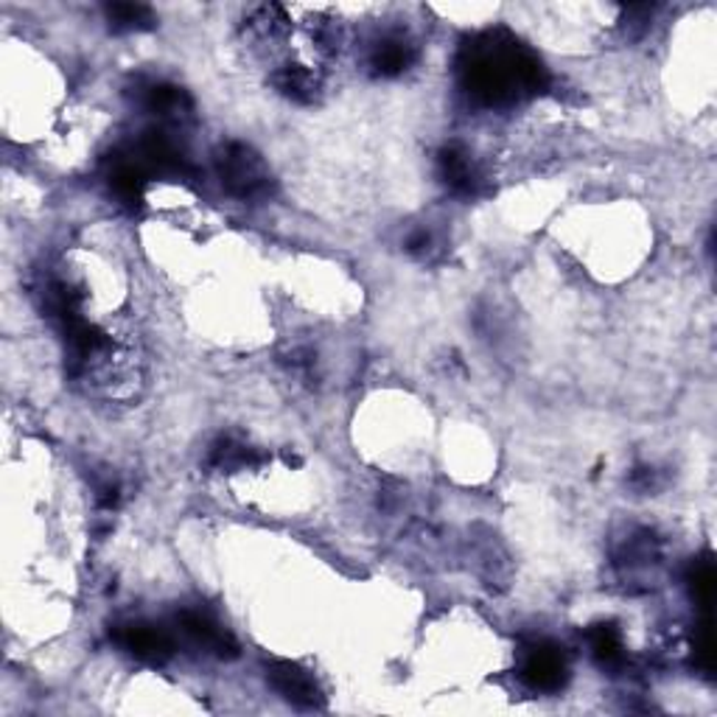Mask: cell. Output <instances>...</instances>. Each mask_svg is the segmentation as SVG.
<instances>
[{
	"label": "cell",
	"instance_id": "cell-1",
	"mask_svg": "<svg viewBox=\"0 0 717 717\" xmlns=\"http://www.w3.org/2000/svg\"><path fill=\"white\" fill-rule=\"evenodd\" d=\"M466 90L482 104L516 102L521 93H541L547 71L541 62L508 37L485 34L466 51Z\"/></svg>",
	"mask_w": 717,
	"mask_h": 717
},
{
	"label": "cell",
	"instance_id": "cell-2",
	"mask_svg": "<svg viewBox=\"0 0 717 717\" xmlns=\"http://www.w3.org/2000/svg\"><path fill=\"white\" fill-rule=\"evenodd\" d=\"M216 172L221 177V186L228 188L233 197L245 199V202H258L267 199L276 188L272 174L263 166L261 157L245 144H228L221 146L216 155Z\"/></svg>",
	"mask_w": 717,
	"mask_h": 717
},
{
	"label": "cell",
	"instance_id": "cell-3",
	"mask_svg": "<svg viewBox=\"0 0 717 717\" xmlns=\"http://www.w3.org/2000/svg\"><path fill=\"white\" fill-rule=\"evenodd\" d=\"M437 177L448 191L463 199L479 197L485 188V174L479 163L474 160L471 152L457 144L443 146L437 152Z\"/></svg>",
	"mask_w": 717,
	"mask_h": 717
},
{
	"label": "cell",
	"instance_id": "cell-4",
	"mask_svg": "<svg viewBox=\"0 0 717 717\" xmlns=\"http://www.w3.org/2000/svg\"><path fill=\"white\" fill-rule=\"evenodd\" d=\"M521 678L541 693L561 689L567 682V658L550 642H532L521 656Z\"/></svg>",
	"mask_w": 717,
	"mask_h": 717
},
{
	"label": "cell",
	"instance_id": "cell-5",
	"mask_svg": "<svg viewBox=\"0 0 717 717\" xmlns=\"http://www.w3.org/2000/svg\"><path fill=\"white\" fill-rule=\"evenodd\" d=\"M115 642L124 647L126 653H132L141 662L160 664L166 662L174 653L172 640H168L166 631L155 625H146V622H129V625H121L115 631Z\"/></svg>",
	"mask_w": 717,
	"mask_h": 717
},
{
	"label": "cell",
	"instance_id": "cell-6",
	"mask_svg": "<svg viewBox=\"0 0 717 717\" xmlns=\"http://www.w3.org/2000/svg\"><path fill=\"white\" fill-rule=\"evenodd\" d=\"M177 622H179V631H183L194 645L216 653L219 658L239 656V645L233 642V636H230L219 622L210 620L208 614H202V611H183Z\"/></svg>",
	"mask_w": 717,
	"mask_h": 717
},
{
	"label": "cell",
	"instance_id": "cell-7",
	"mask_svg": "<svg viewBox=\"0 0 717 717\" xmlns=\"http://www.w3.org/2000/svg\"><path fill=\"white\" fill-rule=\"evenodd\" d=\"M269 684L278 689L287 700H292L294 706H305V709H314L320 706V687L314 684V678L305 673L303 667L292 662H272L267 667Z\"/></svg>",
	"mask_w": 717,
	"mask_h": 717
},
{
	"label": "cell",
	"instance_id": "cell-8",
	"mask_svg": "<svg viewBox=\"0 0 717 717\" xmlns=\"http://www.w3.org/2000/svg\"><path fill=\"white\" fill-rule=\"evenodd\" d=\"M138 96L146 113L166 121V124H179V121H186L191 115V98H188L186 90L174 87L168 82L146 84V87H141Z\"/></svg>",
	"mask_w": 717,
	"mask_h": 717
},
{
	"label": "cell",
	"instance_id": "cell-9",
	"mask_svg": "<svg viewBox=\"0 0 717 717\" xmlns=\"http://www.w3.org/2000/svg\"><path fill=\"white\" fill-rule=\"evenodd\" d=\"M415 60H418L415 45L407 37L398 34L382 37L371 51V67L376 76H401V73L413 67Z\"/></svg>",
	"mask_w": 717,
	"mask_h": 717
},
{
	"label": "cell",
	"instance_id": "cell-10",
	"mask_svg": "<svg viewBox=\"0 0 717 717\" xmlns=\"http://www.w3.org/2000/svg\"><path fill=\"white\" fill-rule=\"evenodd\" d=\"M263 457L258 455L256 448L247 446L245 440H239V437H219V440L214 443V448H210V466L216 468V471H247V468H256L261 466Z\"/></svg>",
	"mask_w": 717,
	"mask_h": 717
},
{
	"label": "cell",
	"instance_id": "cell-11",
	"mask_svg": "<svg viewBox=\"0 0 717 717\" xmlns=\"http://www.w3.org/2000/svg\"><path fill=\"white\" fill-rule=\"evenodd\" d=\"M272 82H276V87L281 90L283 96L300 104L314 102V96H318L320 90V82L314 73L305 71V67H292V65L281 67V71L272 76Z\"/></svg>",
	"mask_w": 717,
	"mask_h": 717
},
{
	"label": "cell",
	"instance_id": "cell-12",
	"mask_svg": "<svg viewBox=\"0 0 717 717\" xmlns=\"http://www.w3.org/2000/svg\"><path fill=\"white\" fill-rule=\"evenodd\" d=\"M658 561V544L656 538L647 530L631 532V536L622 541L620 552H616V563L625 569H642L651 567V563Z\"/></svg>",
	"mask_w": 717,
	"mask_h": 717
},
{
	"label": "cell",
	"instance_id": "cell-13",
	"mask_svg": "<svg viewBox=\"0 0 717 717\" xmlns=\"http://www.w3.org/2000/svg\"><path fill=\"white\" fill-rule=\"evenodd\" d=\"M104 12L115 31H146L155 25V14L144 3H110Z\"/></svg>",
	"mask_w": 717,
	"mask_h": 717
},
{
	"label": "cell",
	"instance_id": "cell-14",
	"mask_svg": "<svg viewBox=\"0 0 717 717\" xmlns=\"http://www.w3.org/2000/svg\"><path fill=\"white\" fill-rule=\"evenodd\" d=\"M589 647H592L594 658H598L600 664L614 667V664L625 662V645H622V636L620 631L611 625L592 627V631H589Z\"/></svg>",
	"mask_w": 717,
	"mask_h": 717
},
{
	"label": "cell",
	"instance_id": "cell-15",
	"mask_svg": "<svg viewBox=\"0 0 717 717\" xmlns=\"http://www.w3.org/2000/svg\"><path fill=\"white\" fill-rule=\"evenodd\" d=\"M437 250H440V247H437V239L432 230L418 228L407 236V252H413L415 258H424V261H429V258L437 256Z\"/></svg>",
	"mask_w": 717,
	"mask_h": 717
},
{
	"label": "cell",
	"instance_id": "cell-16",
	"mask_svg": "<svg viewBox=\"0 0 717 717\" xmlns=\"http://www.w3.org/2000/svg\"><path fill=\"white\" fill-rule=\"evenodd\" d=\"M631 488H636L640 493H653L662 488V474L653 466H640L631 471Z\"/></svg>",
	"mask_w": 717,
	"mask_h": 717
},
{
	"label": "cell",
	"instance_id": "cell-17",
	"mask_svg": "<svg viewBox=\"0 0 717 717\" xmlns=\"http://www.w3.org/2000/svg\"><path fill=\"white\" fill-rule=\"evenodd\" d=\"M96 502L102 510H115L121 505V488L118 482H113V479H107V482L98 485V493H96Z\"/></svg>",
	"mask_w": 717,
	"mask_h": 717
}]
</instances>
